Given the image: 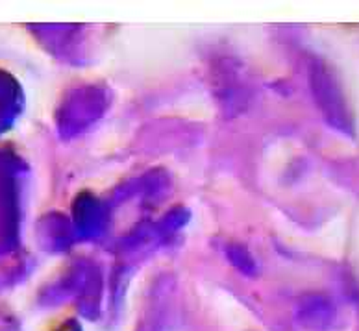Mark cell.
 <instances>
[{
  "label": "cell",
  "instance_id": "obj_1",
  "mask_svg": "<svg viewBox=\"0 0 359 331\" xmlns=\"http://www.w3.org/2000/svg\"><path fill=\"white\" fill-rule=\"evenodd\" d=\"M19 159L0 152V254L17 243L19 228Z\"/></svg>",
  "mask_w": 359,
  "mask_h": 331
},
{
  "label": "cell",
  "instance_id": "obj_2",
  "mask_svg": "<svg viewBox=\"0 0 359 331\" xmlns=\"http://www.w3.org/2000/svg\"><path fill=\"white\" fill-rule=\"evenodd\" d=\"M311 83H313L315 98H317L318 106L324 112L326 119L339 130L350 132L352 126H350L348 109H346L343 93L335 82L334 74H330L328 69L318 63L311 71Z\"/></svg>",
  "mask_w": 359,
  "mask_h": 331
},
{
  "label": "cell",
  "instance_id": "obj_3",
  "mask_svg": "<svg viewBox=\"0 0 359 331\" xmlns=\"http://www.w3.org/2000/svg\"><path fill=\"white\" fill-rule=\"evenodd\" d=\"M298 318L304 327L311 331H328L335 322L334 304L323 296H309L302 302Z\"/></svg>",
  "mask_w": 359,
  "mask_h": 331
},
{
  "label": "cell",
  "instance_id": "obj_4",
  "mask_svg": "<svg viewBox=\"0 0 359 331\" xmlns=\"http://www.w3.org/2000/svg\"><path fill=\"white\" fill-rule=\"evenodd\" d=\"M22 109V91L15 78L0 71V133H4Z\"/></svg>",
  "mask_w": 359,
  "mask_h": 331
},
{
  "label": "cell",
  "instance_id": "obj_5",
  "mask_svg": "<svg viewBox=\"0 0 359 331\" xmlns=\"http://www.w3.org/2000/svg\"><path fill=\"white\" fill-rule=\"evenodd\" d=\"M56 331H82V327H80V324H78L76 320H67L63 322L62 326L57 327Z\"/></svg>",
  "mask_w": 359,
  "mask_h": 331
}]
</instances>
